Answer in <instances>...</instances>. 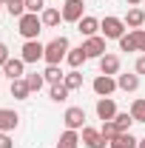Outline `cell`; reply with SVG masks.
Instances as JSON below:
<instances>
[{"label": "cell", "instance_id": "6da1fadb", "mask_svg": "<svg viewBox=\"0 0 145 148\" xmlns=\"http://www.w3.org/2000/svg\"><path fill=\"white\" fill-rule=\"evenodd\" d=\"M68 51H71V43H68V37H54L51 43H46V54H43V60H46V66H60L66 57H68Z\"/></svg>", "mask_w": 145, "mask_h": 148}, {"label": "cell", "instance_id": "7a4b0ae2", "mask_svg": "<svg viewBox=\"0 0 145 148\" xmlns=\"http://www.w3.org/2000/svg\"><path fill=\"white\" fill-rule=\"evenodd\" d=\"M17 32H20L23 40H37V34L43 32V20L37 17V14H31V12H26L17 20Z\"/></svg>", "mask_w": 145, "mask_h": 148}, {"label": "cell", "instance_id": "3957f363", "mask_svg": "<svg viewBox=\"0 0 145 148\" xmlns=\"http://www.w3.org/2000/svg\"><path fill=\"white\" fill-rule=\"evenodd\" d=\"M125 20H120V17H114V14H108V17H103L100 20V32H103V37L105 40H120V37L125 34Z\"/></svg>", "mask_w": 145, "mask_h": 148}, {"label": "cell", "instance_id": "277c9868", "mask_svg": "<svg viewBox=\"0 0 145 148\" xmlns=\"http://www.w3.org/2000/svg\"><path fill=\"white\" fill-rule=\"evenodd\" d=\"M63 123H66V128H71V131H83L85 128V108L68 106L66 114H63Z\"/></svg>", "mask_w": 145, "mask_h": 148}, {"label": "cell", "instance_id": "5b68a950", "mask_svg": "<svg viewBox=\"0 0 145 148\" xmlns=\"http://www.w3.org/2000/svg\"><path fill=\"white\" fill-rule=\"evenodd\" d=\"M91 88H94L97 97H111V94L117 91V77H111V74H100V77H94Z\"/></svg>", "mask_w": 145, "mask_h": 148}, {"label": "cell", "instance_id": "8992f818", "mask_svg": "<svg viewBox=\"0 0 145 148\" xmlns=\"http://www.w3.org/2000/svg\"><path fill=\"white\" fill-rule=\"evenodd\" d=\"M43 54H46V46H43L40 40H26L23 49H20L23 63H37V60H43Z\"/></svg>", "mask_w": 145, "mask_h": 148}, {"label": "cell", "instance_id": "52a82bcc", "mask_svg": "<svg viewBox=\"0 0 145 148\" xmlns=\"http://www.w3.org/2000/svg\"><path fill=\"white\" fill-rule=\"evenodd\" d=\"M83 9H85V3H83V0H66L60 12H63V20H66V23H80V20L85 17V14H83Z\"/></svg>", "mask_w": 145, "mask_h": 148}, {"label": "cell", "instance_id": "ba28073f", "mask_svg": "<svg viewBox=\"0 0 145 148\" xmlns=\"http://www.w3.org/2000/svg\"><path fill=\"white\" fill-rule=\"evenodd\" d=\"M83 49H85V54H88V60L91 57H100L105 54V37L103 34H94V37H85V43H83Z\"/></svg>", "mask_w": 145, "mask_h": 148}, {"label": "cell", "instance_id": "9c48e42d", "mask_svg": "<svg viewBox=\"0 0 145 148\" xmlns=\"http://www.w3.org/2000/svg\"><path fill=\"white\" fill-rule=\"evenodd\" d=\"M3 77H9V80L26 77V63H23V57H9L6 66H3Z\"/></svg>", "mask_w": 145, "mask_h": 148}, {"label": "cell", "instance_id": "30bf717a", "mask_svg": "<svg viewBox=\"0 0 145 148\" xmlns=\"http://www.w3.org/2000/svg\"><path fill=\"white\" fill-rule=\"evenodd\" d=\"M80 140H83V145H85V148H105V145H108V143L103 140L100 128H91V125H85V128H83Z\"/></svg>", "mask_w": 145, "mask_h": 148}, {"label": "cell", "instance_id": "8fae6325", "mask_svg": "<svg viewBox=\"0 0 145 148\" xmlns=\"http://www.w3.org/2000/svg\"><path fill=\"white\" fill-rule=\"evenodd\" d=\"M97 117L103 120V123H108L117 117V103H114V97H100L97 100Z\"/></svg>", "mask_w": 145, "mask_h": 148}, {"label": "cell", "instance_id": "7c38bea8", "mask_svg": "<svg viewBox=\"0 0 145 148\" xmlns=\"http://www.w3.org/2000/svg\"><path fill=\"white\" fill-rule=\"evenodd\" d=\"M40 20H43V26H46V29H57V26L63 23V12L54 9V6H46V9L40 12Z\"/></svg>", "mask_w": 145, "mask_h": 148}, {"label": "cell", "instance_id": "4fadbf2b", "mask_svg": "<svg viewBox=\"0 0 145 148\" xmlns=\"http://www.w3.org/2000/svg\"><path fill=\"white\" fill-rule=\"evenodd\" d=\"M20 125V114L12 108H0V131H14Z\"/></svg>", "mask_w": 145, "mask_h": 148}, {"label": "cell", "instance_id": "5bb4252c", "mask_svg": "<svg viewBox=\"0 0 145 148\" xmlns=\"http://www.w3.org/2000/svg\"><path fill=\"white\" fill-rule=\"evenodd\" d=\"M117 88L120 91H137L140 88V74L134 71V74H117Z\"/></svg>", "mask_w": 145, "mask_h": 148}, {"label": "cell", "instance_id": "9a60e30c", "mask_svg": "<svg viewBox=\"0 0 145 148\" xmlns=\"http://www.w3.org/2000/svg\"><path fill=\"white\" fill-rule=\"evenodd\" d=\"M100 74H111V77H114V74H120V57L105 51V54L100 57Z\"/></svg>", "mask_w": 145, "mask_h": 148}, {"label": "cell", "instance_id": "2e32d148", "mask_svg": "<svg viewBox=\"0 0 145 148\" xmlns=\"http://www.w3.org/2000/svg\"><path fill=\"white\" fill-rule=\"evenodd\" d=\"M77 32H80L83 37H94L97 32H100V20H97V17H91V14H85V17L77 23Z\"/></svg>", "mask_w": 145, "mask_h": 148}, {"label": "cell", "instance_id": "e0dca14e", "mask_svg": "<svg viewBox=\"0 0 145 148\" xmlns=\"http://www.w3.org/2000/svg\"><path fill=\"white\" fill-rule=\"evenodd\" d=\"M137 145H140V140H137L131 131H122V134H117V137L108 143V148H137Z\"/></svg>", "mask_w": 145, "mask_h": 148}, {"label": "cell", "instance_id": "ac0fdd59", "mask_svg": "<svg viewBox=\"0 0 145 148\" xmlns=\"http://www.w3.org/2000/svg\"><path fill=\"white\" fill-rule=\"evenodd\" d=\"M125 26H128V29H142V26H145V12L140 9V6H131V9H128Z\"/></svg>", "mask_w": 145, "mask_h": 148}, {"label": "cell", "instance_id": "d6986e66", "mask_svg": "<svg viewBox=\"0 0 145 148\" xmlns=\"http://www.w3.org/2000/svg\"><path fill=\"white\" fill-rule=\"evenodd\" d=\"M80 143H83V140H80V134L71 131V128H66L63 134H60V140H57V148H77Z\"/></svg>", "mask_w": 145, "mask_h": 148}, {"label": "cell", "instance_id": "ffe728a7", "mask_svg": "<svg viewBox=\"0 0 145 148\" xmlns=\"http://www.w3.org/2000/svg\"><path fill=\"white\" fill-rule=\"evenodd\" d=\"M29 94H31V88H29L26 77H20V80H12V97H14V100H29Z\"/></svg>", "mask_w": 145, "mask_h": 148}, {"label": "cell", "instance_id": "44dd1931", "mask_svg": "<svg viewBox=\"0 0 145 148\" xmlns=\"http://www.w3.org/2000/svg\"><path fill=\"white\" fill-rule=\"evenodd\" d=\"M63 86L68 88V91H77V88H83V74H80V69H71V71L63 77Z\"/></svg>", "mask_w": 145, "mask_h": 148}, {"label": "cell", "instance_id": "7402d4cb", "mask_svg": "<svg viewBox=\"0 0 145 148\" xmlns=\"http://www.w3.org/2000/svg\"><path fill=\"white\" fill-rule=\"evenodd\" d=\"M85 60H88V54H85V49H83V46L71 49V51H68V57H66V63H68L71 69H80V66H83Z\"/></svg>", "mask_w": 145, "mask_h": 148}, {"label": "cell", "instance_id": "603a6c76", "mask_svg": "<svg viewBox=\"0 0 145 148\" xmlns=\"http://www.w3.org/2000/svg\"><path fill=\"white\" fill-rule=\"evenodd\" d=\"M43 77H46V83H49V86H54V83H63V77H66V71H63L60 66H46V71H43Z\"/></svg>", "mask_w": 145, "mask_h": 148}, {"label": "cell", "instance_id": "cb8c5ba5", "mask_svg": "<svg viewBox=\"0 0 145 148\" xmlns=\"http://www.w3.org/2000/svg\"><path fill=\"white\" fill-rule=\"evenodd\" d=\"M114 123H117V128H120V134H122V131H131V125H134V117H131V111H117Z\"/></svg>", "mask_w": 145, "mask_h": 148}, {"label": "cell", "instance_id": "d4e9b609", "mask_svg": "<svg viewBox=\"0 0 145 148\" xmlns=\"http://www.w3.org/2000/svg\"><path fill=\"white\" fill-rule=\"evenodd\" d=\"M6 12L12 14V17H23L26 14V0H6Z\"/></svg>", "mask_w": 145, "mask_h": 148}, {"label": "cell", "instance_id": "484cf974", "mask_svg": "<svg viewBox=\"0 0 145 148\" xmlns=\"http://www.w3.org/2000/svg\"><path fill=\"white\" fill-rule=\"evenodd\" d=\"M131 117H134V123H145V100L142 97H137L131 103Z\"/></svg>", "mask_w": 145, "mask_h": 148}, {"label": "cell", "instance_id": "4316f807", "mask_svg": "<svg viewBox=\"0 0 145 148\" xmlns=\"http://www.w3.org/2000/svg\"><path fill=\"white\" fill-rule=\"evenodd\" d=\"M68 94H71V91H68L63 83H54V86H51V91H49V97H51L54 103H66V100H68Z\"/></svg>", "mask_w": 145, "mask_h": 148}, {"label": "cell", "instance_id": "83f0119b", "mask_svg": "<svg viewBox=\"0 0 145 148\" xmlns=\"http://www.w3.org/2000/svg\"><path fill=\"white\" fill-rule=\"evenodd\" d=\"M100 134H103V140H105V143H111V140L120 134V128H117V123H114V120H108V123H103V125H100Z\"/></svg>", "mask_w": 145, "mask_h": 148}, {"label": "cell", "instance_id": "f1b7e54d", "mask_svg": "<svg viewBox=\"0 0 145 148\" xmlns=\"http://www.w3.org/2000/svg\"><path fill=\"white\" fill-rule=\"evenodd\" d=\"M26 83H29V88H31V94H34V91H40V88H43L46 77H43V74H37V71H31V74H26Z\"/></svg>", "mask_w": 145, "mask_h": 148}, {"label": "cell", "instance_id": "f546056e", "mask_svg": "<svg viewBox=\"0 0 145 148\" xmlns=\"http://www.w3.org/2000/svg\"><path fill=\"white\" fill-rule=\"evenodd\" d=\"M120 51H137L134 34H122V37H120Z\"/></svg>", "mask_w": 145, "mask_h": 148}, {"label": "cell", "instance_id": "4dcf8cb0", "mask_svg": "<svg viewBox=\"0 0 145 148\" xmlns=\"http://www.w3.org/2000/svg\"><path fill=\"white\" fill-rule=\"evenodd\" d=\"M131 34H134V43H137V51L145 54V29H131Z\"/></svg>", "mask_w": 145, "mask_h": 148}, {"label": "cell", "instance_id": "1f68e13d", "mask_svg": "<svg viewBox=\"0 0 145 148\" xmlns=\"http://www.w3.org/2000/svg\"><path fill=\"white\" fill-rule=\"evenodd\" d=\"M43 9H46V0H26V12L37 14V12H43Z\"/></svg>", "mask_w": 145, "mask_h": 148}, {"label": "cell", "instance_id": "d6a6232c", "mask_svg": "<svg viewBox=\"0 0 145 148\" xmlns=\"http://www.w3.org/2000/svg\"><path fill=\"white\" fill-rule=\"evenodd\" d=\"M0 148H14V140L9 137V131H0Z\"/></svg>", "mask_w": 145, "mask_h": 148}, {"label": "cell", "instance_id": "836d02e7", "mask_svg": "<svg viewBox=\"0 0 145 148\" xmlns=\"http://www.w3.org/2000/svg\"><path fill=\"white\" fill-rule=\"evenodd\" d=\"M9 46H6V43H0V69H3V66H6V60H9Z\"/></svg>", "mask_w": 145, "mask_h": 148}, {"label": "cell", "instance_id": "e575fe53", "mask_svg": "<svg viewBox=\"0 0 145 148\" xmlns=\"http://www.w3.org/2000/svg\"><path fill=\"white\" fill-rule=\"evenodd\" d=\"M134 71H137V74H145V54L137 57V63H134Z\"/></svg>", "mask_w": 145, "mask_h": 148}, {"label": "cell", "instance_id": "d590c367", "mask_svg": "<svg viewBox=\"0 0 145 148\" xmlns=\"http://www.w3.org/2000/svg\"><path fill=\"white\" fill-rule=\"evenodd\" d=\"M128 6H140V3H142V0H125Z\"/></svg>", "mask_w": 145, "mask_h": 148}, {"label": "cell", "instance_id": "8d00e7d4", "mask_svg": "<svg viewBox=\"0 0 145 148\" xmlns=\"http://www.w3.org/2000/svg\"><path fill=\"white\" fill-rule=\"evenodd\" d=\"M137 148H145V137H142V140H140V145H137Z\"/></svg>", "mask_w": 145, "mask_h": 148}, {"label": "cell", "instance_id": "74e56055", "mask_svg": "<svg viewBox=\"0 0 145 148\" xmlns=\"http://www.w3.org/2000/svg\"><path fill=\"white\" fill-rule=\"evenodd\" d=\"M0 80H3V69H0Z\"/></svg>", "mask_w": 145, "mask_h": 148}, {"label": "cell", "instance_id": "f35d334b", "mask_svg": "<svg viewBox=\"0 0 145 148\" xmlns=\"http://www.w3.org/2000/svg\"><path fill=\"white\" fill-rule=\"evenodd\" d=\"M0 3H3V6H6V0H0Z\"/></svg>", "mask_w": 145, "mask_h": 148}, {"label": "cell", "instance_id": "ab89813d", "mask_svg": "<svg viewBox=\"0 0 145 148\" xmlns=\"http://www.w3.org/2000/svg\"><path fill=\"white\" fill-rule=\"evenodd\" d=\"M0 12H3V3H0Z\"/></svg>", "mask_w": 145, "mask_h": 148}, {"label": "cell", "instance_id": "60d3db41", "mask_svg": "<svg viewBox=\"0 0 145 148\" xmlns=\"http://www.w3.org/2000/svg\"><path fill=\"white\" fill-rule=\"evenodd\" d=\"M142 3H145V0H142Z\"/></svg>", "mask_w": 145, "mask_h": 148}]
</instances>
